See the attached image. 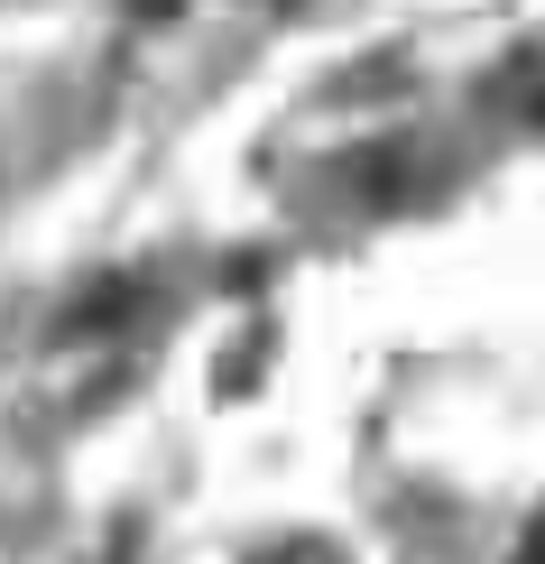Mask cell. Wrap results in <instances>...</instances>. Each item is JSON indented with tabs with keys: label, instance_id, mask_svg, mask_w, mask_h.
<instances>
[{
	"label": "cell",
	"instance_id": "cell-1",
	"mask_svg": "<svg viewBox=\"0 0 545 564\" xmlns=\"http://www.w3.org/2000/svg\"><path fill=\"white\" fill-rule=\"evenodd\" d=\"M259 564H342V555H334V546H315V536H287V546H269Z\"/></svg>",
	"mask_w": 545,
	"mask_h": 564
},
{
	"label": "cell",
	"instance_id": "cell-2",
	"mask_svg": "<svg viewBox=\"0 0 545 564\" xmlns=\"http://www.w3.org/2000/svg\"><path fill=\"white\" fill-rule=\"evenodd\" d=\"M130 10H139V19H167V10H176V0H130Z\"/></svg>",
	"mask_w": 545,
	"mask_h": 564
},
{
	"label": "cell",
	"instance_id": "cell-3",
	"mask_svg": "<svg viewBox=\"0 0 545 564\" xmlns=\"http://www.w3.org/2000/svg\"><path fill=\"white\" fill-rule=\"evenodd\" d=\"M517 564H545V528H536V536H527V555H517Z\"/></svg>",
	"mask_w": 545,
	"mask_h": 564
}]
</instances>
